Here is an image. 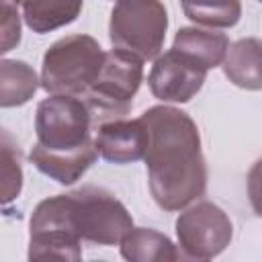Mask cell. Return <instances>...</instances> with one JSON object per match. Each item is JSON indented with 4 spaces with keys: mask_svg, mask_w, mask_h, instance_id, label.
Returning <instances> with one entry per match:
<instances>
[{
    "mask_svg": "<svg viewBox=\"0 0 262 262\" xmlns=\"http://www.w3.org/2000/svg\"><path fill=\"white\" fill-rule=\"evenodd\" d=\"M143 80V59L125 49H111L104 53L102 66L90 88L80 96L90 108L94 127L123 119L133 106V98Z\"/></svg>",
    "mask_w": 262,
    "mask_h": 262,
    "instance_id": "obj_4",
    "label": "cell"
},
{
    "mask_svg": "<svg viewBox=\"0 0 262 262\" xmlns=\"http://www.w3.org/2000/svg\"><path fill=\"white\" fill-rule=\"evenodd\" d=\"M23 154L16 139L0 127V207L14 203L23 192Z\"/></svg>",
    "mask_w": 262,
    "mask_h": 262,
    "instance_id": "obj_16",
    "label": "cell"
},
{
    "mask_svg": "<svg viewBox=\"0 0 262 262\" xmlns=\"http://www.w3.org/2000/svg\"><path fill=\"white\" fill-rule=\"evenodd\" d=\"M229 47V37L215 29L201 27H182L174 35L172 49H178L192 59H196L207 70L221 66Z\"/></svg>",
    "mask_w": 262,
    "mask_h": 262,
    "instance_id": "obj_12",
    "label": "cell"
},
{
    "mask_svg": "<svg viewBox=\"0 0 262 262\" xmlns=\"http://www.w3.org/2000/svg\"><path fill=\"white\" fill-rule=\"evenodd\" d=\"M70 199L80 239L98 246H115L133 227L127 207L115 196V192L102 186L86 184L70 192Z\"/></svg>",
    "mask_w": 262,
    "mask_h": 262,
    "instance_id": "obj_7",
    "label": "cell"
},
{
    "mask_svg": "<svg viewBox=\"0 0 262 262\" xmlns=\"http://www.w3.org/2000/svg\"><path fill=\"white\" fill-rule=\"evenodd\" d=\"M207 72L209 70L190 55L168 49L154 59L147 84L151 94L162 102H188L203 88Z\"/></svg>",
    "mask_w": 262,
    "mask_h": 262,
    "instance_id": "obj_9",
    "label": "cell"
},
{
    "mask_svg": "<svg viewBox=\"0 0 262 262\" xmlns=\"http://www.w3.org/2000/svg\"><path fill=\"white\" fill-rule=\"evenodd\" d=\"M119 248L121 256L131 262H166L180 258L174 242L151 227H131L119 242Z\"/></svg>",
    "mask_w": 262,
    "mask_h": 262,
    "instance_id": "obj_14",
    "label": "cell"
},
{
    "mask_svg": "<svg viewBox=\"0 0 262 262\" xmlns=\"http://www.w3.org/2000/svg\"><path fill=\"white\" fill-rule=\"evenodd\" d=\"M260 39L246 37L227 47V53L221 61L225 78L244 90H260L262 76H260Z\"/></svg>",
    "mask_w": 262,
    "mask_h": 262,
    "instance_id": "obj_11",
    "label": "cell"
},
{
    "mask_svg": "<svg viewBox=\"0 0 262 262\" xmlns=\"http://www.w3.org/2000/svg\"><path fill=\"white\" fill-rule=\"evenodd\" d=\"M168 31V12L160 0H117L108 18L113 47L156 59L162 53Z\"/></svg>",
    "mask_w": 262,
    "mask_h": 262,
    "instance_id": "obj_5",
    "label": "cell"
},
{
    "mask_svg": "<svg viewBox=\"0 0 262 262\" xmlns=\"http://www.w3.org/2000/svg\"><path fill=\"white\" fill-rule=\"evenodd\" d=\"M94 121L90 108L80 96L49 94L37 104L35 135L29 160L33 166L55 180L70 186L80 180L96 162Z\"/></svg>",
    "mask_w": 262,
    "mask_h": 262,
    "instance_id": "obj_2",
    "label": "cell"
},
{
    "mask_svg": "<svg viewBox=\"0 0 262 262\" xmlns=\"http://www.w3.org/2000/svg\"><path fill=\"white\" fill-rule=\"evenodd\" d=\"M39 88V76L23 59H0V106L14 108L27 104Z\"/></svg>",
    "mask_w": 262,
    "mask_h": 262,
    "instance_id": "obj_15",
    "label": "cell"
},
{
    "mask_svg": "<svg viewBox=\"0 0 262 262\" xmlns=\"http://www.w3.org/2000/svg\"><path fill=\"white\" fill-rule=\"evenodd\" d=\"M139 119L147 129L143 160L149 192L160 209L180 211L207 188L209 174L199 127L188 113L168 104L149 106Z\"/></svg>",
    "mask_w": 262,
    "mask_h": 262,
    "instance_id": "obj_1",
    "label": "cell"
},
{
    "mask_svg": "<svg viewBox=\"0 0 262 262\" xmlns=\"http://www.w3.org/2000/svg\"><path fill=\"white\" fill-rule=\"evenodd\" d=\"M25 25L37 33L45 35L66 25H72L84 6V0H18Z\"/></svg>",
    "mask_w": 262,
    "mask_h": 262,
    "instance_id": "obj_13",
    "label": "cell"
},
{
    "mask_svg": "<svg viewBox=\"0 0 262 262\" xmlns=\"http://www.w3.org/2000/svg\"><path fill=\"white\" fill-rule=\"evenodd\" d=\"M233 237L229 215L211 201L186 205L176 219V239L180 256L190 260H211L219 256Z\"/></svg>",
    "mask_w": 262,
    "mask_h": 262,
    "instance_id": "obj_8",
    "label": "cell"
},
{
    "mask_svg": "<svg viewBox=\"0 0 262 262\" xmlns=\"http://www.w3.org/2000/svg\"><path fill=\"white\" fill-rule=\"evenodd\" d=\"M94 145L111 164H133L145 154L147 129L141 119H111L94 127Z\"/></svg>",
    "mask_w": 262,
    "mask_h": 262,
    "instance_id": "obj_10",
    "label": "cell"
},
{
    "mask_svg": "<svg viewBox=\"0 0 262 262\" xmlns=\"http://www.w3.org/2000/svg\"><path fill=\"white\" fill-rule=\"evenodd\" d=\"M20 2L18 0H0V55L16 49L20 43Z\"/></svg>",
    "mask_w": 262,
    "mask_h": 262,
    "instance_id": "obj_18",
    "label": "cell"
},
{
    "mask_svg": "<svg viewBox=\"0 0 262 262\" xmlns=\"http://www.w3.org/2000/svg\"><path fill=\"white\" fill-rule=\"evenodd\" d=\"M182 12L194 25L207 29H229L239 23V0H180Z\"/></svg>",
    "mask_w": 262,
    "mask_h": 262,
    "instance_id": "obj_17",
    "label": "cell"
},
{
    "mask_svg": "<svg viewBox=\"0 0 262 262\" xmlns=\"http://www.w3.org/2000/svg\"><path fill=\"white\" fill-rule=\"evenodd\" d=\"M104 51L90 35H66L43 55L39 86L47 94L82 96L100 72Z\"/></svg>",
    "mask_w": 262,
    "mask_h": 262,
    "instance_id": "obj_3",
    "label": "cell"
},
{
    "mask_svg": "<svg viewBox=\"0 0 262 262\" xmlns=\"http://www.w3.org/2000/svg\"><path fill=\"white\" fill-rule=\"evenodd\" d=\"M80 242L72 215L70 192L47 196L33 209L29 219L31 260H80Z\"/></svg>",
    "mask_w": 262,
    "mask_h": 262,
    "instance_id": "obj_6",
    "label": "cell"
}]
</instances>
